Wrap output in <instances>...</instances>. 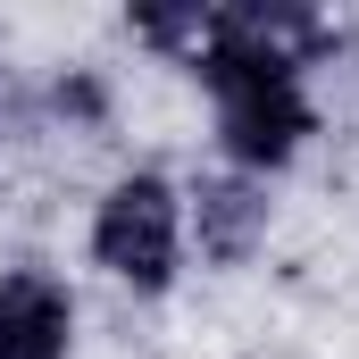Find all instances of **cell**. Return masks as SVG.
Masks as SVG:
<instances>
[{
    "mask_svg": "<svg viewBox=\"0 0 359 359\" xmlns=\"http://www.w3.org/2000/svg\"><path fill=\"white\" fill-rule=\"evenodd\" d=\"M343 42L326 17L309 8H209V42L192 50V76L217 109V159L234 176H284L309 142H318V92L309 67L318 50Z\"/></svg>",
    "mask_w": 359,
    "mask_h": 359,
    "instance_id": "1",
    "label": "cell"
},
{
    "mask_svg": "<svg viewBox=\"0 0 359 359\" xmlns=\"http://www.w3.org/2000/svg\"><path fill=\"white\" fill-rule=\"evenodd\" d=\"M84 251L109 284H126L134 301H159L184 284V259H192V234H184V184L159 176V168H126V176L100 184L84 226Z\"/></svg>",
    "mask_w": 359,
    "mask_h": 359,
    "instance_id": "2",
    "label": "cell"
},
{
    "mask_svg": "<svg viewBox=\"0 0 359 359\" xmlns=\"http://www.w3.org/2000/svg\"><path fill=\"white\" fill-rule=\"evenodd\" d=\"M184 234H192V251H201L209 268H251V259L268 251V234H276L268 184H259V176H234V168L184 184Z\"/></svg>",
    "mask_w": 359,
    "mask_h": 359,
    "instance_id": "3",
    "label": "cell"
},
{
    "mask_svg": "<svg viewBox=\"0 0 359 359\" xmlns=\"http://www.w3.org/2000/svg\"><path fill=\"white\" fill-rule=\"evenodd\" d=\"M0 359H76V292L50 268H0Z\"/></svg>",
    "mask_w": 359,
    "mask_h": 359,
    "instance_id": "4",
    "label": "cell"
},
{
    "mask_svg": "<svg viewBox=\"0 0 359 359\" xmlns=\"http://www.w3.org/2000/svg\"><path fill=\"white\" fill-rule=\"evenodd\" d=\"M42 126H67V134H100L109 126V84L92 67H67L42 84Z\"/></svg>",
    "mask_w": 359,
    "mask_h": 359,
    "instance_id": "5",
    "label": "cell"
},
{
    "mask_svg": "<svg viewBox=\"0 0 359 359\" xmlns=\"http://www.w3.org/2000/svg\"><path fill=\"white\" fill-rule=\"evenodd\" d=\"M126 34H134V42H151V50L192 59V50L209 42V8H201V0H184V8H134V17H126Z\"/></svg>",
    "mask_w": 359,
    "mask_h": 359,
    "instance_id": "6",
    "label": "cell"
}]
</instances>
